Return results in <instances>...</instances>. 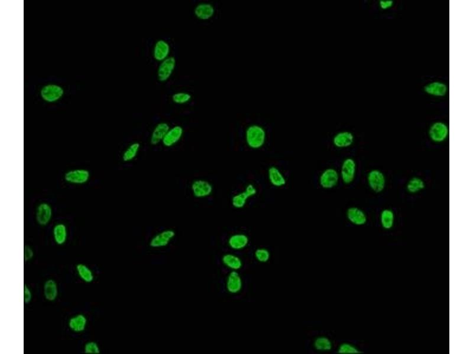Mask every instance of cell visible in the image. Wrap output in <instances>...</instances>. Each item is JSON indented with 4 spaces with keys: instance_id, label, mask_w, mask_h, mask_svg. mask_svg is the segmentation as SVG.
Listing matches in <instances>:
<instances>
[{
    "instance_id": "8992f818",
    "label": "cell",
    "mask_w": 473,
    "mask_h": 354,
    "mask_svg": "<svg viewBox=\"0 0 473 354\" xmlns=\"http://www.w3.org/2000/svg\"><path fill=\"white\" fill-rule=\"evenodd\" d=\"M177 59L170 56L160 62L157 69V79L161 83L169 81L177 67Z\"/></svg>"
},
{
    "instance_id": "484cf974",
    "label": "cell",
    "mask_w": 473,
    "mask_h": 354,
    "mask_svg": "<svg viewBox=\"0 0 473 354\" xmlns=\"http://www.w3.org/2000/svg\"><path fill=\"white\" fill-rule=\"evenodd\" d=\"M58 284L54 279H48L44 284L43 293L46 300L54 302L58 297Z\"/></svg>"
},
{
    "instance_id": "9c48e42d",
    "label": "cell",
    "mask_w": 473,
    "mask_h": 354,
    "mask_svg": "<svg viewBox=\"0 0 473 354\" xmlns=\"http://www.w3.org/2000/svg\"><path fill=\"white\" fill-rule=\"evenodd\" d=\"M449 134L447 125L441 121L431 124L428 131L430 140L436 143H441L447 140Z\"/></svg>"
},
{
    "instance_id": "83f0119b",
    "label": "cell",
    "mask_w": 473,
    "mask_h": 354,
    "mask_svg": "<svg viewBox=\"0 0 473 354\" xmlns=\"http://www.w3.org/2000/svg\"><path fill=\"white\" fill-rule=\"evenodd\" d=\"M313 346L317 351L326 352L333 349V344L329 338L326 336H320L314 339Z\"/></svg>"
},
{
    "instance_id": "4316f807",
    "label": "cell",
    "mask_w": 473,
    "mask_h": 354,
    "mask_svg": "<svg viewBox=\"0 0 473 354\" xmlns=\"http://www.w3.org/2000/svg\"><path fill=\"white\" fill-rule=\"evenodd\" d=\"M141 148L139 142H134L130 144L124 151L122 158L124 162H129L134 160L139 154Z\"/></svg>"
},
{
    "instance_id": "7a4b0ae2",
    "label": "cell",
    "mask_w": 473,
    "mask_h": 354,
    "mask_svg": "<svg viewBox=\"0 0 473 354\" xmlns=\"http://www.w3.org/2000/svg\"><path fill=\"white\" fill-rule=\"evenodd\" d=\"M91 172L85 168H76L68 170L65 173L64 181L70 185H84L91 179Z\"/></svg>"
},
{
    "instance_id": "e0dca14e",
    "label": "cell",
    "mask_w": 473,
    "mask_h": 354,
    "mask_svg": "<svg viewBox=\"0 0 473 354\" xmlns=\"http://www.w3.org/2000/svg\"><path fill=\"white\" fill-rule=\"evenodd\" d=\"M250 239L243 232H237L230 236L227 244L233 251H239L246 249L249 244Z\"/></svg>"
},
{
    "instance_id": "1f68e13d",
    "label": "cell",
    "mask_w": 473,
    "mask_h": 354,
    "mask_svg": "<svg viewBox=\"0 0 473 354\" xmlns=\"http://www.w3.org/2000/svg\"><path fill=\"white\" fill-rule=\"evenodd\" d=\"M171 99L172 102L177 105H185L191 101L192 95L187 92H177L172 95Z\"/></svg>"
},
{
    "instance_id": "277c9868",
    "label": "cell",
    "mask_w": 473,
    "mask_h": 354,
    "mask_svg": "<svg viewBox=\"0 0 473 354\" xmlns=\"http://www.w3.org/2000/svg\"><path fill=\"white\" fill-rule=\"evenodd\" d=\"M340 179V173L336 168H327L323 170L320 175L319 185L323 189H333L338 185Z\"/></svg>"
},
{
    "instance_id": "8fae6325",
    "label": "cell",
    "mask_w": 473,
    "mask_h": 354,
    "mask_svg": "<svg viewBox=\"0 0 473 354\" xmlns=\"http://www.w3.org/2000/svg\"><path fill=\"white\" fill-rule=\"evenodd\" d=\"M64 94V90L56 84L44 85L40 90V96L44 101L54 103L60 100Z\"/></svg>"
},
{
    "instance_id": "5b68a950",
    "label": "cell",
    "mask_w": 473,
    "mask_h": 354,
    "mask_svg": "<svg viewBox=\"0 0 473 354\" xmlns=\"http://www.w3.org/2000/svg\"><path fill=\"white\" fill-rule=\"evenodd\" d=\"M257 193V190L253 184H248L245 189L237 193L231 198V204L235 209H243L247 203L248 200L254 197Z\"/></svg>"
},
{
    "instance_id": "3957f363",
    "label": "cell",
    "mask_w": 473,
    "mask_h": 354,
    "mask_svg": "<svg viewBox=\"0 0 473 354\" xmlns=\"http://www.w3.org/2000/svg\"><path fill=\"white\" fill-rule=\"evenodd\" d=\"M191 190L193 196L196 199H206L212 195L214 187L208 180L196 179L191 183Z\"/></svg>"
},
{
    "instance_id": "ba28073f",
    "label": "cell",
    "mask_w": 473,
    "mask_h": 354,
    "mask_svg": "<svg viewBox=\"0 0 473 354\" xmlns=\"http://www.w3.org/2000/svg\"><path fill=\"white\" fill-rule=\"evenodd\" d=\"M176 232L173 229L168 228L157 232L151 238L149 241L150 247L153 249H161L167 247L174 240Z\"/></svg>"
},
{
    "instance_id": "f546056e",
    "label": "cell",
    "mask_w": 473,
    "mask_h": 354,
    "mask_svg": "<svg viewBox=\"0 0 473 354\" xmlns=\"http://www.w3.org/2000/svg\"><path fill=\"white\" fill-rule=\"evenodd\" d=\"M79 277L85 283H91L94 280V275L92 270L84 264L79 263L76 266Z\"/></svg>"
},
{
    "instance_id": "44dd1931",
    "label": "cell",
    "mask_w": 473,
    "mask_h": 354,
    "mask_svg": "<svg viewBox=\"0 0 473 354\" xmlns=\"http://www.w3.org/2000/svg\"><path fill=\"white\" fill-rule=\"evenodd\" d=\"M170 128L169 124L166 122H161L156 124L150 134L149 140L150 144L156 146L162 144Z\"/></svg>"
},
{
    "instance_id": "836d02e7",
    "label": "cell",
    "mask_w": 473,
    "mask_h": 354,
    "mask_svg": "<svg viewBox=\"0 0 473 354\" xmlns=\"http://www.w3.org/2000/svg\"><path fill=\"white\" fill-rule=\"evenodd\" d=\"M337 352L340 354H358L361 353L357 347L347 342L341 343L338 346Z\"/></svg>"
},
{
    "instance_id": "5bb4252c",
    "label": "cell",
    "mask_w": 473,
    "mask_h": 354,
    "mask_svg": "<svg viewBox=\"0 0 473 354\" xmlns=\"http://www.w3.org/2000/svg\"><path fill=\"white\" fill-rule=\"evenodd\" d=\"M184 130L181 126L176 125L168 131L162 144L167 148H171L177 145L184 136Z\"/></svg>"
},
{
    "instance_id": "d6a6232c",
    "label": "cell",
    "mask_w": 473,
    "mask_h": 354,
    "mask_svg": "<svg viewBox=\"0 0 473 354\" xmlns=\"http://www.w3.org/2000/svg\"><path fill=\"white\" fill-rule=\"evenodd\" d=\"M271 252L269 250L264 248H259L254 252V258L257 262L265 263L269 261L271 259Z\"/></svg>"
},
{
    "instance_id": "30bf717a",
    "label": "cell",
    "mask_w": 473,
    "mask_h": 354,
    "mask_svg": "<svg viewBox=\"0 0 473 354\" xmlns=\"http://www.w3.org/2000/svg\"><path fill=\"white\" fill-rule=\"evenodd\" d=\"M54 211L51 205L46 202H41L37 205L36 209L35 218L36 223L40 226H46L49 224L53 217Z\"/></svg>"
},
{
    "instance_id": "d590c367",
    "label": "cell",
    "mask_w": 473,
    "mask_h": 354,
    "mask_svg": "<svg viewBox=\"0 0 473 354\" xmlns=\"http://www.w3.org/2000/svg\"><path fill=\"white\" fill-rule=\"evenodd\" d=\"M34 256V251L32 248L29 246H25L24 249V258L26 262L32 259Z\"/></svg>"
},
{
    "instance_id": "4dcf8cb0",
    "label": "cell",
    "mask_w": 473,
    "mask_h": 354,
    "mask_svg": "<svg viewBox=\"0 0 473 354\" xmlns=\"http://www.w3.org/2000/svg\"><path fill=\"white\" fill-rule=\"evenodd\" d=\"M426 186V183L422 179L414 176L407 183L406 190L410 194H416L424 190Z\"/></svg>"
},
{
    "instance_id": "8d00e7d4",
    "label": "cell",
    "mask_w": 473,
    "mask_h": 354,
    "mask_svg": "<svg viewBox=\"0 0 473 354\" xmlns=\"http://www.w3.org/2000/svg\"><path fill=\"white\" fill-rule=\"evenodd\" d=\"M379 5L382 10H387L393 8L394 2L393 0H380Z\"/></svg>"
},
{
    "instance_id": "d4e9b609",
    "label": "cell",
    "mask_w": 473,
    "mask_h": 354,
    "mask_svg": "<svg viewBox=\"0 0 473 354\" xmlns=\"http://www.w3.org/2000/svg\"><path fill=\"white\" fill-rule=\"evenodd\" d=\"M68 235V227L64 223H59L53 228V236L55 244L64 245L67 242Z\"/></svg>"
},
{
    "instance_id": "4fadbf2b",
    "label": "cell",
    "mask_w": 473,
    "mask_h": 354,
    "mask_svg": "<svg viewBox=\"0 0 473 354\" xmlns=\"http://www.w3.org/2000/svg\"><path fill=\"white\" fill-rule=\"evenodd\" d=\"M171 44L167 40L159 39L154 43L152 49V55L155 61L161 62L170 57Z\"/></svg>"
},
{
    "instance_id": "52a82bcc",
    "label": "cell",
    "mask_w": 473,
    "mask_h": 354,
    "mask_svg": "<svg viewBox=\"0 0 473 354\" xmlns=\"http://www.w3.org/2000/svg\"><path fill=\"white\" fill-rule=\"evenodd\" d=\"M357 171V164L354 159L347 158L342 162L340 176L344 185H349L353 183Z\"/></svg>"
},
{
    "instance_id": "603a6c76",
    "label": "cell",
    "mask_w": 473,
    "mask_h": 354,
    "mask_svg": "<svg viewBox=\"0 0 473 354\" xmlns=\"http://www.w3.org/2000/svg\"><path fill=\"white\" fill-rule=\"evenodd\" d=\"M87 324L88 320L85 315L79 314L70 319L68 327L72 332L81 333L85 330Z\"/></svg>"
},
{
    "instance_id": "ac0fdd59",
    "label": "cell",
    "mask_w": 473,
    "mask_h": 354,
    "mask_svg": "<svg viewBox=\"0 0 473 354\" xmlns=\"http://www.w3.org/2000/svg\"><path fill=\"white\" fill-rule=\"evenodd\" d=\"M424 91L428 95L442 98L447 95L448 86L446 83L443 82H431L424 86Z\"/></svg>"
},
{
    "instance_id": "9a60e30c",
    "label": "cell",
    "mask_w": 473,
    "mask_h": 354,
    "mask_svg": "<svg viewBox=\"0 0 473 354\" xmlns=\"http://www.w3.org/2000/svg\"><path fill=\"white\" fill-rule=\"evenodd\" d=\"M215 13V7L211 3H199L193 9V15L196 19L201 21L212 19Z\"/></svg>"
},
{
    "instance_id": "6da1fadb",
    "label": "cell",
    "mask_w": 473,
    "mask_h": 354,
    "mask_svg": "<svg viewBox=\"0 0 473 354\" xmlns=\"http://www.w3.org/2000/svg\"><path fill=\"white\" fill-rule=\"evenodd\" d=\"M245 141L251 150H260L267 142V133L265 128L258 124H251L245 131Z\"/></svg>"
},
{
    "instance_id": "ffe728a7",
    "label": "cell",
    "mask_w": 473,
    "mask_h": 354,
    "mask_svg": "<svg viewBox=\"0 0 473 354\" xmlns=\"http://www.w3.org/2000/svg\"><path fill=\"white\" fill-rule=\"evenodd\" d=\"M346 217L348 221L352 224L361 226L366 224L367 217L366 214L360 208L350 207L346 211Z\"/></svg>"
},
{
    "instance_id": "2e32d148",
    "label": "cell",
    "mask_w": 473,
    "mask_h": 354,
    "mask_svg": "<svg viewBox=\"0 0 473 354\" xmlns=\"http://www.w3.org/2000/svg\"><path fill=\"white\" fill-rule=\"evenodd\" d=\"M243 287V281L240 273L232 270L227 277L226 290L230 294L239 293Z\"/></svg>"
},
{
    "instance_id": "cb8c5ba5",
    "label": "cell",
    "mask_w": 473,
    "mask_h": 354,
    "mask_svg": "<svg viewBox=\"0 0 473 354\" xmlns=\"http://www.w3.org/2000/svg\"><path fill=\"white\" fill-rule=\"evenodd\" d=\"M222 261L224 266L227 268L234 271H237L243 268V262L239 256L232 254V253H226L222 257Z\"/></svg>"
},
{
    "instance_id": "d6986e66",
    "label": "cell",
    "mask_w": 473,
    "mask_h": 354,
    "mask_svg": "<svg viewBox=\"0 0 473 354\" xmlns=\"http://www.w3.org/2000/svg\"><path fill=\"white\" fill-rule=\"evenodd\" d=\"M332 142L334 147L337 148L343 149L350 147L354 142V134L350 131H340L334 135Z\"/></svg>"
},
{
    "instance_id": "7402d4cb",
    "label": "cell",
    "mask_w": 473,
    "mask_h": 354,
    "mask_svg": "<svg viewBox=\"0 0 473 354\" xmlns=\"http://www.w3.org/2000/svg\"><path fill=\"white\" fill-rule=\"evenodd\" d=\"M268 176L271 185L276 188H281L287 183L286 177L278 166H271L268 171Z\"/></svg>"
},
{
    "instance_id": "74e56055",
    "label": "cell",
    "mask_w": 473,
    "mask_h": 354,
    "mask_svg": "<svg viewBox=\"0 0 473 354\" xmlns=\"http://www.w3.org/2000/svg\"><path fill=\"white\" fill-rule=\"evenodd\" d=\"M32 300V293L30 288L25 284L24 287V301L26 304H29Z\"/></svg>"
},
{
    "instance_id": "e575fe53",
    "label": "cell",
    "mask_w": 473,
    "mask_h": 354,
    "mask_svg": "<svg viewBox=\"0 0 473 354\" xmlns=\"http://www.w3.org/2000/svg\"><path fill=\"white\" fill-rule=\"evenodd\" d=\"M84 351L86 354H99L101 350L96 342L89 341L85 343Z\"/></svg>"
},
{
    "instance_id": "f1b7e54d",
    "label": "cell",
    "mask_w": 473,
    "mask_h": 354,
    "mask_svg": "<svg viewBox=\"0 0 473 354\" xmlns=\"http://www.w3.org/2000/svg\"><path fill=\"white\" fill-rule=\"evenodd\" d=\"M395 223V213L391 209H386L382 210L381 214V223L382 227L385 230L391 229Z\"/></svg>"
},
{
    "instance_id": "7c38bea8",
    "label": "cell",
    "mask_w": 473,
    "mask_h": 354,
    "mask_svg": "<svg viewBox=\"0 0 473 354\" xmlns=\"http://www.w3.org/2000/svg\"><path fill=\"white\" fill-rule=\"evenodd\" d=\"M367 183L372 191L376 193H381L385 189V175L379 169H373L368 173Z\"/></svg>"
}]
</instances>
